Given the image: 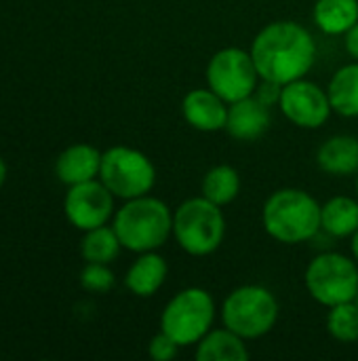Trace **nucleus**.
Masks as SVG:
<instances>
[{"label":"nucleus","instance_id":"f257e3e1","mask_svg":"<svg viewBox=\"0 0 358 361\" xmlns=\"http://www.w3.org/2000/svg\"><path fill=\"white\" fill-rule=\"evenodd\" d=\"M260 78L281 85L304 78L317 59L312 34L298 21H272L260 30L251 44Z\"/></svg>","mask_w":358,"mask_h":361},{"label":"nucleus","instance_id":"f03ea898","mask_svg":"<svg viewBox=\"0 0 358 361\" xmlns=\"http://www.w3.org/2000/svg\"><path fill=\"white\" fill-rule=\"evenodd\" d=\"M319 201L300 188H281L268 197L262 209L266 233L279 243L295 245L312 239L321 231Z\"/></svg>","mask_w":358,"mask_h":361},{"label":"nucleus","instance_id":"7ed1b4c3","mask_svg":"<svg viewBox=\"0 0 358 361\" xmlns=\"http://www.w3.org/2000/svg\"><path fill=\"white\" fill-rule=\"evenodd\" d=\"M112 226L124 250L135 254L156 252L173 235V214L165 201L143 195L129 199L114 214Z\"/></svg>","mask_w":358,"mask_h":361},{"label":"nucleus","instance_id":"20e7f679","mask_svg":"<svg viewBox=\"0 0 358 361\" xmlns=\"http://www.w3.org/2000/svg\"><path fill=\"white\" fill-rule=\"evenodd\" d=\"M173 237L190 256H209L219 250L226 237V218L219 205L192 197L173 212Z\"/></svg>","mask_w":358,"mask_h":361},{"label":"nucleus","instance_id":"39448f33","mask_svg":"<svg viewBox=\"0 0 358 361\" xmlns=\"http://www.w3.org/2000/svg\"><path fill=\"white\" fill-rule=\"evenodd\" d=\"M279 319V302L264 286H241L232 290L222 307V322L245 341L266 336Z\"/></svg>","mask_w":358,"mask_h":361},{"label":"nucleus","instance_id":"423d86ee","mask_svg":"<svg viewBox=\"0 0 358 361\" xmlns=\"http://www.w3.org/2000/svg\"><path fill=\"white\" fill-rule=\"evenodd\" d=\"M215 322V300L203 288H186L177 292L160 315V330L179 347L196 345Z\"/></svg>","mask_w":358,"mask_h":361},{"label":"nucleus","instance_id":"0eeeda50","mask_svg":"<svg viewBox=\"0 0 358 361\" xmlns=\"http://www.w3.org/2000/svg\"><path fill=\"white\" fill-rule=\"evenodd\" d=\"M99 180L114 197L129 201L143 197L154 188L156 169L141 150L114 146L101 154Z\"/></svg>","mask_w":358,"mask_h":361},{"label":"nucleus","instance_id":"6e6552de","mask_svg":"<svg viewBox=\"0 0 358 361\" xmlns=\"http://www.w3.org/2000/svg\"><path fill=\"white\" fill-rule=\"evenodd\" d=\"M358 262L329 252L317 256L306 269V290L323 307L331 309L342 302H352L358 294Z\"/></svg>","mask_w":358,"mask_h":361},{"label":"nucleus","instance_id":"1a4fd4ad","mask_svg":"<svg viewBox=\"0 0 358 361\" xmlns=\"http://www.w3.org/2000/svg\"><path fill=\"white\" fill-rule=\"evenodd\" d=\"M207 82L226 104H234L255 93L260 85V72L251 57V51L228 47L217 51L207 66Z\"/></svg>","mask_w":358,"mask_h":361},{"label":"nucleus","instance_id":"9d476101","mask_svg":"<svg viewBox=\"0 0 358 361\" xmlns=\"http://www.w3.org/2000/svg\"><path fill=\"white\" fill-rule=\"evenodd\" d=\"M279 108L295 127L302 129L323 127L333 112L327 91L306 78L283 85Z\"/></svg>","mask_w":358,"mask_h":361},{"label":"nucleus","instance_id":"9b49d317","mask_svg":"<svg viewBox=\"0 0 358 361\" xmlns=\"http://www.w3.org/2000/svg\"><path fill=\"white\" fill-rule=\"evenodd\" d=\"M65 218L78 231H91L108 224L114 214V195L99 180H89L70 186L63 201Z\"/></svg>","mask_w":358,"mask_h":361},{"label":"nucleus","instance_id":"f8f14e48","mask_svg":"<svg viewBox=\"0 0 358 361\" xmlns=\"http://www.w3.org/2000/svg\"><path fill=\"white\" fill-rule=\"evenodd\" d=\"M181 114L194 129L213 133L226 129L228 104L213 89H192L181 102Z\"/></svg>","mask_w":358,"mask_h":361},{"label":"nucleus","instance_id":"ddd939ff","mask_svg":"<svg viewBox=\"0 0 358 361\" xmlns=\"http://www.w3.org/2000/svg\"><path fill=\"white\" fill-rule=\"evenodd\" d=\"M270 127V108L255 95L228 104L226 131L238 142H255L264 137Z\"/></svg>","mask_w":358,"mask_h":361},{"label":"nucleus","instance_id":"4468645a","mask_svg":"<svg viewBox=\"0 0 358 361\" xmlns=\"http://www.w3.org/2000/svg\"><path fill=\"white\" fill-rule=\"evenodd\" d=\"M101 169V152L89 144H74L65 148L55 163V176L59 182L74 186L80 182L95 180Z\"/></svg>","mask_w":358,"mask_h":361},{"label":"nucleus","instance_id":"2eb2a0df","mask_svg":"<svg viewBox=\"0 0 358 361\" xmlns=\"http://www.w3.org/2000/svg\"><path fill=\"white\" fill-rule=\"evenodd\" d=\"M167 260L158 256L156 252H143L127 271L124 275V286L131 294L139 298H150L154 296L162 283L167 281Z\"/></svg>","mask_w":358,"mask_h":361},{"label":"nucleus","instance_id":"dca6fc26","mask_svg":"<svg viewBox=\"0 0 358 361\" xmlns=\"http://www.w3.org/2000/svg\"><path fill=\"white\" fill-rule=\"evenodd\" d=\"M319 167L329 176L358 173V140L352 135H333L317 152Z\"/></svg>","mask_w":358,"mask_h":361},{"label":"nucleus","instance_id":"f3484780","mask_svg":"<svg viewBox=\"0 0 358 361\" xmlns=\"http://www.w3.org/2000/svg\"><path fill=\"white\" fill-rule=\"evenodd\" d=\"M194 357L198 361H247L249 349L245 338L224 326L222 330H209L196 343Z\"/></svg>","mask_w":358,"mask_h":361},{"label":"nucleus","instance_id":"a211bd4d","mask_svg":"<svg viewBox=\"0 0 358 361\" xmlns=\"http://www.w3.org/2000/svg\"><path fill=\"white\" fill-rule=\"evenodd\" d=\"M327 95L331 102L333 112L346 116V118H357L358 116V61L348 63L340 68L327 87Z\"/></svg>","mask_w":358,"mask_h":361},{"label":"nucleus","instance_id":"6ab92c4d","mask_svg":"<svg viewBox=\"0 0 358 361\" xmlns=\"http://www.w3.org/2000/svg\"><path fill=\"white\" fill-rule=\"evenodd\" d=\"M312 17L325 34H346L358 21V0H317Z\"/></svg>","mask_w":358,"mask_h":361},{"label":"nucleus","instance_id":"aec40b11","mask_svg":"<svg viewBox=\"0 0 358 361\" xmlns=\"http://www.w3.org/2000/svg\"><path fill=\"white\" fill-rule=\"evenodd\" d=\"M321 228L338 239L352 237L358 228V199L344 195L329 199L321 212Z\"/></svg>","mask_w":358,"mask_h":361},{"label":"nucleus","instance_id":"412c9836","mask_svg":"<svg viewBox=\"0 0 358 361\" xmlns=\"http://www.w3.org/2000/svg\"><path fill=\"white\" fill-rule=\"evenodd\" d=\"M203 197L224 207L230 205L241 192V176L232 165H215L203 178Z\"/></svg>","mask_w":358,"mask_h":361},{"label":"nucleus","instance_id":"4be33fe9","mask_svg":"<svg viewBox=\"0 0 358 361\" xmlns=\"http://www.w3.org/2000/svg\"><path fill=\"white\" fill-rule=\"evenodd\" d=\"M120 239L114 231V226H97L91 231H84V237L80 241V254L87 262H99L110 264L120 254Z\"/></svg>","mask_w":358,"mask_h":361},{"label":"nucleus","instance_id":"5701e85b","mask_svg":"<svg viewBox=\"0 0 358 361\" xmlns=\"http://www.w3.org/2000/svg\"><path fill=\"white\" fill-rule=\"evenodd\" d=\"M327 330L340 343H357L358 341V305L342 302L329 309Z\"/></svg>","mask_w":358,"mask_h":361},{"label":"nucleus","instance_id":"b1692460","mask_svg":"<svg viewBox=\"0 0 358 361\" xmlns=\"http://www.w3.org/2000/svg\"><path fill=\"white\" fill-rule=\"evenodd\" d=\"M114 283H116V277L108 264L87 262V267L80 273V286L93 294H108L114 288Z\"/></svg>","mask_w":358,"mask_h":361},{"label":"nucleus","instance_id":"393cba45","mask_svg":"<svg viewBox=\"0 0 358 361\" xmlns=\"http://www.w3.org/2000/svg\"><path fill=\"white\" fill-rule=\"evenodd\" d=\"M179 349H181V347H179L169 334H165V332L160 330L156 336H152V341H150V345H148V355L154 361H171L177 357Z\"/></svg>","mask_w":358,"mask_h":361},{"label":"nucleus","instance_id":"a878e982","mask_svg":"<svg viewBox=\"0 0 358 361\" xmlns=\"http://www.w3.org/2000/svg\"><path fill=\"white\" fill-rule=\"evenodd\" d=\"M260 102H264L268 108H272L274 104H281V95H283V85L274 82V80H266L262 78V82L257 85L255 93H253Z\"/></svg>","mask_w":358,"mask_h":361},{"label":"nucleus","instance_id":"bb28decb","mask_svg":"<svg viewBox=\"0 0 358 361\" xmlns=\"http://www.w3.org/2000/svg\"><path fill=\"white\" fill-rule=\"evenodd\" d=\"M344 44H346V51H348V55L350 57H354L358 61V21L346 32V40H344Z\"/></svg>","mask_w":358,"mask_h":361},{"label":"nucleus","instance_id":"cd10ccee","mask_svg":"<svg viewBox=\"0 0 358 361\" xmlns=\"http://www.w3.org/2000/svg\"><path fill=\"white\" fill-rule=\"evenodd\" d=\"M350 247H352V256H354V260L358 262V228H357V233L352 235V243H350Z\"/></svg>","mask_w":358,"mask_h":361},{"label":"nucleus","instance_id":"c85d7f7f","mask_svg":"<svg viewBox=\"0 0 358 361\" xmlns=\"http://www.w3.org/2000/svg\"><path fill=\"white\" fill-rule=\"evenodd\" d=\"M4 180H6V165H4V161L0 159V188H2V184H4Z\"/></svg>","mask_w":358,"mask_h":361},{"label":"nucleus","instance_id":"c756f323","mask_svg":"<svg viewBox=\"0 0 358 361\" xmlns=\"http://www.w3.org/2000/svg\"><path fill=\"white\" fill-rule=\"evenodd\" d=\"M357 195H358V173H357Z\"/></svg>","mask_w":358,"mask_h":361},{"label":"nucleus","instance_id":"7c9ffc66","mask_svg":"<svg viewBox=\"0 0 358 361\" xmlns=\"http://www.w3.org/2000/svg\"><path fill=\"white\" fill-rule=\"evenodd\" d=\"M354 302H357V305H358V294H357V298H354Z\"/></svg>","mask_w":358,"mask_h":361}]
</instances>
